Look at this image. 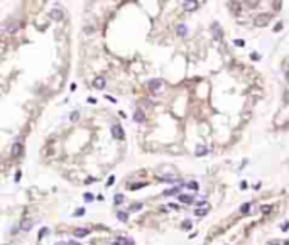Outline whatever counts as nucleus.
Wrapping results in <instances>:
<instances>
[{"instance_id":"1","label":"nucleus","mask_w":289,"mask_h":245,"mask_svg":"<svg viewBox=\"0 0 289 245\" xmlns=\"http://www.w3.org/2000/svg\"><path fill=\"white\" fill-rule=\"evenodd\" d=\"M269 19H270L269 14H260V15H257V19H255V26L262 27V26H266V24L269 22Z\"/></svg>"},{"instance_id":"2","label":"nucleus","mask_w":289,"mask_h":245,"mask_svg":"<svg viewBox=\"0 0 289 245\" xmlns=\"http://www.w3.org/2000/svg\"><path fill=\"white\" fill-rule=\"evenodd\" d=\"M105 78L103 76H97V78L93 79V88H97V90H103L105 88Z\"/></svg>"},{"instance_id":"3","label":"nucleus","mask_w":289,"mask_h":245,"mask_svg":"<svg viewBox=\"0 0 289 245\" xmlns=\"http://www.w3.org/2000/svg\"><path fill=\"white\" fill-rule=\"evenodd\" d=\"M112 135H113L115 139H122V137H123L122 127H120V125H113V127H112Z\"/></svg>"},{"instance_id":"4","label":"nucleus","mask_w":289,"mask_h":245,"mask_svg":"<svg viewBox=\"0 0 289 245\" xmlns=\"http://www.w3.org/2000/svg\"><path fill=\"white\" fill-rule=\"evenodd\" d=\"M49 15H51V19H54V20H61L63 19V12H61L59 9H52Z\"/></svg>"},{"instance_id":"5","label":"nucleus","mask_w":289,"mask_h":245,"mask_svg":"<svg viewBox=\"0 0 289 245\" xmlns=\"http://www.w3.org/2000/svg\"><path fill=\"white\" fill-rule=\"evenodd\" d=\"M20 152H22V144H20V142H15V144L12 146V156H20Z\"/></svg>"},{"instance_id":"6","label":"nucleus","mask_w":289,"mask_h":245,"mask_svg":"<svg viewBox=\"0 0 289 245\" xmlns=\"http://www.w3.org/2000/svg\"><path fill=\"white\" fill-rule=\"evenodd\" d=\"M134 120H135L137 124H142V122H144V112H142V110H135V113H134Z\"/></svg>"},{"instance_id":"7","label":"nucleus","mask_w":289,"mask_h":245,"mask_svg":"<svg viewBox=\"0 0 289 245\" xmlns=\"http://www.w3.org/2000/svg\"><path fill=\"white\" fill-rule=\"evenodd\" d=\"M88 233H90V230H88V228H78V230L74 232V237H76V238H81V237L88 235Z\"/></svg>"},{"instance_id":"8","label":"nucleus","mask_w":289,"mask_h":245,"mask_svg":"<svg viewBox=\"0 0 289 245\" xmlns=\"http://www.w3.org/2000/svg\"><path fill=\"white\" fill-rule=\"evenodd\" d=\"M176 30H178L179 36H186V34H188V27H186L184 24H178V26H176Z\"/></svg>"},{"instance_id":"9","label":"nucleus","mask_w":289,"mask_h":245,"mask_svg":"<svg viewBox=\"0 0 289 245\" xmlns=\"http://www.w3.org/2000/svg\"><path fill=\"white\" fill-rule=\"evenodd\" d=\"M211 29H213V32H215V37H217L218 41H221V30H220V26L217 24V22L211 26Z\"/></svg>"},{"instance_id":"10","label":"nucleus","mask_w":289,"mask_h":245,"mask_svg":"<svg viewBox=\"0 0 289 245\" xmlns=\"http://www.w3.org/2000/svg\"><path fill=\"white\" fill-rule=\"evenodd\" d=\"M179 201H183V203H195V198L190 195H179Z\"/></svg>"},{"instance_id":"11","label":"nucleus","mask_w":289,"mask_h":245,"mask_svg":"<svg viewBox=\"0 0 289 245\" xmlns=\"http://www.w3.org/2000/svg\"><path fill=\"white\" fill-rule=\"evenodd\" d=\"M183 5H184V9L186 10H195L196 7H198V2H184Z\"/></svg>"},{"instance_id":"12","label":"nucleus","mask_w":289,"mask_h":245,"mask_svg":"<svg viewBox=\"0 0 289 245\" xmlns=\"http://www.w3.org/2000/svg\"><path fill=\"white\" fill-rule=\"evenodd\" d=\"M149 86L152 90H157V88H161V81H159V79H150V81H149Z\"/></svg>"},{"instance_id":"13","label":"nucleus","mask_w":289,"mask_h":245,"mask_svg":"<svg viewBox=\"0 0 289 245\" xmlns=\"http://www.w3.org/2000/svg\"><path fill=\"white\" fill-rule=\"evenodd\" d=\"M208 152V149L205 146H198L196 147V156H203V154H206Z\"/></svg>"},{"instance_id":"14","label":"nucleus","mask_w":289,"mask_h":245,"mask_svg":"<svg viewBox=\"0 0 289 245\" xmlns=\"http://www.w3.org/2000/svg\"><path fill=\"white\" fill-rule=\"evenodd\" d=\"M117 218H119L120 222H127V218H129V215H127L125 211H119V213H117Z\"/></svg>"},{"instance_id":"15","label":"nucleus","mask_w":289,"mask_h":245,"mask_svg":"<svg viewBox=\"0 0 289 245\" xmlns=\"http://www.w3.org/2000/svg\"><path fill=\"white\" fill-rule=\"evenodd\" d=\"M30 226H32V223H30L29 220H26V222H22L20 228H22V230H30Z\"/></svg>"},{"instance_id":"16","label":"nucleus","mask_w":289,"mask_h":245,"mask_svg":"<svg viewBox=\"0 0 289 245\" xmlns=\"http://www.w3.org/2000/svg\"><path fill=\"white\" fill-rule=\"evenodd\" d=\"M249 208H250V203H243L240 206V213H249Z\"/></svg>"},{"instance_id":"17","label":"nucleus","mask_w":289,"mask_h":245,"mask_svg":"<svg viewBox=\"0 0 289 245\" xmlns=\"http://www.w3.org/2000/svg\"><path fill=\"white\" fill-rule=\"evenodd\" d=\"M119 242H120V244H123V245H134V242H132V240H129V238H123V237L120 238Z\"/></svg>"},{"instance_id":"18","label":"nucleus","mask_w":289,"mask_h":245,"mask_svg":"<svg viewBox=\"0 0 289 245\" xmlns=\"http://www.w3.org/2000/svg\"><path fill=\"white\" fill-rule=\"evenodd\" d=\"M195 213H196L198 216H203V215H206V213H208V208H205V210H201V208H199V210H196Z\"/></svg>"},{"instance_id":"19","label":"nucleus","mask_w":289,"mask_h":245,"mask_svg":"<svg viewBox=\"0 0 289 245\" xmlns=\"http://www.w3.org/2000/svg\"><path fill=\"white\" fill-rule=\"evenodd\" d=\"M113 201H115V205H120V203L123 201V196L122 195H115V199H113Z\"/></svg>"},{"instance_id":"20","label":"nucleus","mask_w":289,"mask_h":245,"mask_svg":"<svg viewBox=\"0 0 289 245\" xmlns=\"http://www.w3.org/2000/svg\"><path fill=\"white\" fill-rule=\"evenodd\" d=\"M181 186H183V184H181ZM181 186H178V188H172V189H168V191H166V193H164V195H172V193H178V191H179V188Z\"/></svg>"},{"instance_id":"21","label":"nucleus","mask_w":289,"mask_h":245,"mask_svg":"<svg viewBox=\"0 0 289 245\" xmlns=\"http://www.w3.org/2000/svg\"><path fill=\"white\" fill-rule=\"evenodd\" d=\"M184 186L191 188V189H195V191H196V189H198V184H196V183H188V184H184Z\"/></svg>"},{"instance_id":"22","label":"nucleus","mask_w":289,"mask_h":245,"mask_svg":"<svg viewBox=\"0 0 289 245\" xmlns=\"http://www.w3.org/2000/svg\"><path fill=\"white\" fill-rule=\"evenodd\" d=\"M183 228H191V222L190 220H184V222H183Z\"/></svg>"},{"instance_id":"23","label":"nucleus","mask_w":289,"mask_h":245,"mask_svg":"<svg viewBox=\"0 0 289 245\" xmlns=\"http://www.w3.org/2000/svg\"><path fill=\"white\" fill-rule=\"evenodd\" d=\"M78 120V112H73L71 113V122H76Z\"/></svg>"},{"instance_id":"24","label":"nucleus","mask_w":289,"mask_h":245,"mask_svg":"<svg viewBox=\"0 0 289 245\" xmlns=\"http://www.w3.org/2000/svg\"><path fill=\"white\" fill-rule=\"evenodd\" d=\"M235 44H237V46H245V41L243 39H235Z\"/></svg>"},{"instance_id":"25","label":"nucleus","mask_w":289,"mask_h":245,"mask_svg":"<svg viewBox=\"0 0 289 245\" xmlns=\"http://www.w3.org/2000/svg\"><path fill=\"white\" fill-rule=\"evenodd\" d=\"M80 215H85V210H83V208H80L78 211H74V216H80Z\"/></svg>"},{"instance_id":"26","label":"nucleus","mask_w":289,"mask_h":245,"mask_svg":"<svg viewBox=\"0 0 289 245\" xmlns=\"http://www.w3.org/2000/svg\"><path fill=\"white\" fill-rule=\"evenodd\" d=\"M85 199H86V201H91V199H93V195H91V193H86V195H85Z\"/></svg>"},{"instance_id":"27","label":"nucleus","mask_w":289,"mask_h":245,"mask_svg":"<svg viewBox=\"0 0 289 245\" xmlns=\"http://www.w3.org/2000/svg\"><path fill=\"white\" fill-rule=\"evenodd\" d=\"M250 58H252V59H259L260 56L257 54V52H252V54H250Z\"/></svg>"},{"instance_id":"28","label":"nucleus","mask_w":289,"mask_h":245,"mask_svg":"<svg viewBox=\"0 0 289 245\" xmlns=\"http://www.w3.org/2000/svg\"><path fill=\"white\" fill-rule=\"evenodd\" d=\"M262 211H264V213H267V211H270V206H262Z\"/></svg>"},{"instance_id":"29","label":"nucleus","mask_w":289,"mask_h":245,"mask_svg":"<svg viewBox=\"0 0 289 245\" xmlns=\"http://www.w3.org/2000/svg\"><path fill=\"white\" fill-rule=\"evenodd\" d=\"M140 206H142V205H140V203H137V205H134V206H132V210H139Z\"/></svg>"},{"instance_id":"30","label":"nucleus","mask_w":289,"mask_h":245,"mask_svg":"<svg viewBox=\"0 0 289 245\" xmlns=\"http://www.w3.org/2000/svg\"><path fill=\"white\" fill-rule=\"evenodd\" d=\"M281 228H282V230H288V228H289V223H284V225L281 226Z\"/></svg>"},{"instance_id":"31","label":"nucleus","mask_w":289,"mask_h":245,"mask_svg":"<svg viewBox=\"0 0 289 245\" xmlns=\"http://www.w3.org/2000/svg\"><path fill=\"white\" fill-rule=\"evenodd\" d=\"M54 245H70L68 242H58V244H54Z\"/></svg>"},{"instance_id":"32","label":"nucleus","mask_w":289,"mask_h":245,"mask_svg":"<svg viewBox=\"0 0 289 245\" xmlns=\"http://www.w3.org/2000/svg\"><path fill=\"white\" fill-rule=\"evenodd\" d=\"M70 245H80V244H76V242H68Z\"/></svg>"},{"instance_id":"33","label":"nucleus","mask_w":289,"mask_h":245,"mask_svg":"<svg viewBox=\"0 0 289 245\" xmlns=\"http://www.w3.org/2000/svg\"><path fill=\"white\" fill-rule=\"evenodd\" d=\"M286 79H288V81H289V71H288V73H286Z\"/></svg>"},{"instance_id":"34","label":"nucleus","mask_w":289,"mask_h":245,"mask_svg":"<svg viewBox=\"0 0 289 245\" xmlns=\"http://www.w3.org/2000/svg\"><path fill=\"white\" fill-rule=\"evenodd\" d=\"M112 245H120V242H113V244H112Z\"/></svg>"},{"instance_id":"35","label":"nucleus","mask_w":289,"mask_h":245,"mask_svg":"<svg viewBox=\"0 0 289 245\" xmlns=\"http://www.w3.org/2000/svg\"><path fill=\"white\" fill-rule=\"evenodd\" d=\"M284 245H289V242H286V244H284Z\"/></svg>"},{"instance_id":"36","label":"nucleus","mask_w":289,"mask_h":245,"mask_svg":"<svg viewBox=\"0 0 289 245\" xmlns=\"http://www.w3.org/2000/svg\"><path fill=\"white\" fill-rule=\"evenodd\" d=\"M272 245H279V244H272Z\"/></svg>"}]
</instances>
